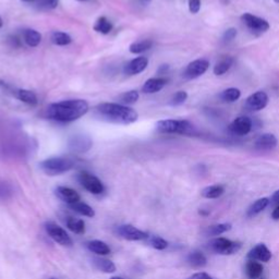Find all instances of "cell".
I'll return each mask as SVG.
<instances>
[{
  "instance_id": "6da1fadb",
  "label": "cell",
  "mask_w": 279,
  "mask_h": 279,
  "mask_svg": "<svg viewBox=\"0 0 279 279\" xmlns=\"http://www.w3.org/2000/svg\"><path fill=\"white\" fill-rule=\"evenodd\" d=\"M90 107L84 99H68L49 105L46 109L47 118L58 123H72L88 114Z\"/></svg>"
},
{
  "instance_id": "7a4b0ae2",
  "label": "cell",
  "mask_w": 279,
  "mask_h": 279,
  "mask_svg": "<svg viewBox=\"0 0 279 279\" xmlns=\"http://www.w3.org/2000/svg\"><path fill=\"white\" fill-rule=\"evenodd\" d=\"M95 115L100 120L115 124H131L139 118L136 111L128 106L117 103H101L95 107Z\"/></svg>"
},
{
  "instance_id": "3957f363",
  "label": "cell",
  "mask_w": 279,
  "mask_h": 279,
  "mask_svg": "<svg viewBox=\"0 0 279 279\" xmlns=\"http://www.w3.org/2000/svg\"><path fill=\"white\" fill-rule=\"evenodd\" d=\"M74 165L75 161L68 157H52L43 160L39 168L47 176H59L72 169Z\"/></svg>"
},
{
  "instance_id": "277c9868",
  "label": "cell",
  "mask_w": 279,
  "mask_h": 279,
  "mask_svg": "<svg viewBox=\"0 0 279 279\" xmlns=\"http://www.w3.org/2000/svg\"><path fill=\"white\" fill-rule=\"evenodd\" d=\"M156 130L160 132V133L190 134L193 131V125L187 120L167 119L158 121L156 124Z\"/></svg>"
},
{
  "instance_id": "5b68a950",
  "label": "cell",
  "mask_w": 279,
  "mask_h": 279,
  "mask_svg": "<svg viewBox=\"0 0 279 279\" xmlns=\"http://www.w3.org/2000/svg\"><path fill=\"white\" fill-rule=\"evenodd\" d=\"M210 248L217 254L232 255L240 250L241 243L231 241L229 239H226V238H216V239L211 241Z\"/></svg>"
},
{
  "instance_id": "8992f818",
  "label": "cell",
  "mask_w": 279,
  "mask_h": 279,
  "mask_svg": "<svg viewBox=\"0 0 279 279\" xmlns=\"http://www.w3.org/2000/svg\"><path fill=\"white\" fill-rule=\"evenodd\" d=\"M78 179L81 186H82L86 191H89L90 193L98 195L105 191L103 182H101L97 177L90 174L88 171H81L78 176Z\"/></svg>"
},
{
  "instance_id": "52a82bcc",
  "label": "cell",
  "mask_w": 279,
  "mask_h": 279,
  "mask_svg": "<svg viewBox=\"0 0 279 279\" xmlns=\"http://www.w3.org/2000/svg\"><path fill=\"white\" fill-rule=\"evenodd\" d=\"M45 230L52 239L62 247H72L73 241L62 227L55 224L53 221H48L45 224Z\"/></svg>"
},
{
  "instance_id": "ba28073f",
  "label": "cell",
  "mask_w": 279,
  "mask_h": 279,
  "mask_svg": "<svg viewBox=\"0 0 279 279\" xmlns=\"http://www.w3.org/2000/svg\"><path fill=\"white\" fill-rule=\"evenodd\" d=\"M116 232L119 237L128 241H143L148 240L150 235L148 232L139 229L130 224L120 225L116 228Z\"/></svg>"
},
{
  "instance_id": "9c48e42d",
  "label": "cell",
  "mask_w": 279,
  "mask_h": 279,
  "mask_svg": "<svg viewBox=\"0 0 279 279\" xmlns=\"http://www.w3.org/2000/svg\"><path fill=\"white\" fill-rule=\"evenodd\" d=\"M210 68V62L205 59H197L194 62H190L186 65V68L184 72V77L186 79L193 80L201 77Z\"/></svg>"
},
{
  "instance_id": "30bf717a",
  "label": "cell",
  "mask_w": 279,
  "mask_h": 279,
  "mask_svg": "<svg viewBox=\"0 0 279 279\" xmlns=\"http://www.w3.org/2000/svg\"><path fill=\"white\" fill-rule=\"evenodd\" d=\"M242 22L245 23L247 27L254 32L264 33L270 30V23H268L265 19H262L260 17L253 16L251 13H245L241 17Z\"/></svg>"
},
{
  "instance_id": "8fae6325",
  "label": "cell",
  "mask_w": 279,
  "mask_h": 279,
  "mask_svg": "<svg viewBox=\"0 0 279 279\" xmlns=\"http://www.w3.org/2000/svg\"><path fill=\"white\" fill-rule=\"evenodd\" d=\"M231 133L243 136L250 133L252 130V120L247 116H240L232 121L229 125Z\"/></svg>"
},
{
  "instance_id": "7c38bea8",
  "label": "cell",
  "mask_w": 279,
  "mask_h": 279,
  "mask_svg": "<svg viewBox=\"0 0 279 279\" xmlns=\"http://www.w3.org/2000/svg\"><path fill=\"white\" fill-rule=\"evenodd\" d=\"M268 104V96L265 92L258 91L254 94L248 96L246 101V107L248 110L252 111H258L264 109Z\"/></svg>"
},
{
  "instance_id": "4fadbf2b",
  "label": "cell",
  "mask_w": 279,
  "mask_h": 279,
  "mask_svg": "<svg viewBox=\"0 0 279 279\" xmlns=\"http://www.w3.org/2000/svg\"><path fill=\"white\" fill-rule=\"evenodd\" d=\"M277 138L272 133H263L254 141L255 149L258 151H272L277 146Z\"/></svg>"
},
{
  "instance_id": "5bb4252c",
  "label": "cell",
  "mask_w": 279,
  "mask_h": 279,
  "mask_svg": "<svg viewBox=\"0 0 279 279\" xmlns=\"http://www.w3.org/2000/svg\"><path fill=\"white\" fill-rule=\"evenodd\" d=\"M55 193L57 195L58 199L63 201L64 203H67L68 205L74 204V203L81 201V196L78 192L73 189H71L69 186H57Z\"/></svg>"
},
{
  "instance_id": "9a60e30c",
  "label": "cell",
  "mask_w": 279,
  "mask_h": 279,
  "mask_svg": "<svg viewBox=\"0 0 279 279\" xmlns=\"http://www.w3.org/2000/svg\"><path fill=\"white\" fill-rule=\"evenodd\" d=\"M248 260L267 263L272 258V253L270 250H268V248L265 245L260 243V245L255 246L254 248L248 251Z\"/></svg>"
},
{
  "instance_id": "2e32d148",
  "label": "cell",
  "mask_w": 279,
  "mask_h": 279,
  "mask_svg": "<svg viewBox=\"0 0 279 279\" xmlns=\"http://www.w3.org/2000/svg\"><path fill=\"white\" fill-rule=\"evenodd\" d=\"M149 59L146 57H138L132 59L124 65V73L129 75H136L148 68Z\"/></svg>"
},
{
  "instance_id": "e0dca14e",
  "label": "cell",
  "mask_w": 279,
  "mask_h": 279,
  "mask_svg": "<svg viewBox=\"0 0 279 279\" xmlns=\"http://www.w3.org/2000/svg\"><path fill=\"white\" fill-rule=\"evenodd\" d=\"M167 82H168V80L165 78H152L144 83L142 91L145 94H154L159 92L160 90H163Z\"/></svg>"
},
{
  "instance_id": "ac0fdd59",
  "label": "cell",
  "mask_w": 279,
  "mask_h": 279,
  "mask_svg": "<svg viewBox=\"0 0 279 279\" xmlns=\"http://www.w3.org/2000/svg\"><path fill=\"white\" fill-rule=\"evenodd\" d=\"M88 248L89 250L95 253L96 255H100V256H105V255H108L109 253L111 252L109 246L107 243H105L104 241H100V240H92L88 242Z\"/></svg>"
},
{
  "instance_id": "d6986e66",
  "label": "cell",
  "mask_w": 279,
  "mask_h": 279,
  "mask_svg": "<svg viewBox=\"0 0 279 279\" xmlns=\"http://www.w3.org/2000/svg\"><path fill=\"white\" fill-rule=\"evenodd\" d=\"M92 261L94 267L99 272H103L105 274H113L116 272V265L114 262L106 260L103 257H95Z\"/></svg>"
},
{
  "instance_id": "ffe728a7",
  "label": "cell",
  "mask_w": 279,
  "mask_h": 279,
  "mask_svg": "<svg viewBox=\"0 0 279 279\" xmlns=\"http://www.w3.org/2000/svg\"><path fill=\"white\" fill-rule=\"evenodd\" d=\"M186 262H187V264H189L191 267H193V268H202V267L206 266L207 258H206V256L204 254H203L202 252L193 251V252H191L189 255H187Z\"/></svg>"
},
{
  "instance_id": "44dd1931",
  "label": "cell",
  "mask_w": 279,
  "mask_h": 279,
  "mask_svg": "<svg viewBox=\"0 0 279 279\" xmlns=\"http://www.w3.org/2000/svg\"><path fill=\"white\" fill-rule=\"evenodd\" d=\"M14 96L19 99L21 100L22 103H25L28 105L31 106H35L37 104V96L34 92L30 90H16L14 91Z\"/></svg>"
},
{
  "instance_id": "7402d4cb",
  "label": "cell",
  "mask_w": 279,
  "mask_h": 279,
  "mask_svg": "<svg viewBox=\"0 0 279 279\" xmlns=\"http://www.w3.org/2000/svg\"><path fill=\"white\" fill-rule=\"evenodd\" d=\"M23 39L30 47H36L42 42V34L33 29L24 30Z\"/></svg>"
},
{
  "instance_id": "603a6c76",
  "label": "cell",
  "mask_w": 279,
  "mask_h": 279,
  "mask_svg": "<svg viewBox=\"0 0 279 279\" xmlns=\"http://www.w3.org/2000/svg\"><path fill=\"white\" fill-rule=\"evenodd\" d=\"M247 276L250 279H257L263 274V265L257 261L248 260L246 265Z\"/></svg>"
},
{
  "instance_id": "cb8c5ba5",
  "label": "cell",
  "mask_w": 279,
  "mask_h": 279,
  "mask_svg": "<svg viewBox=\"0 0 279 279\" xmlns=\"http://www.w3.org/2000/svg\"><path fill=\"white\" fill-rule=\"evenodd\" d=\"M67 227L69 230H71L73 233H77V235H83L86 230L84 220L81 219V218L72 217V216L69 217L67 219Z\"/></svg>"
},
{
  "instance_id": "d4e9b609",
  "label": "cell",
  "mask_w": 279,
  "mask_h": 279,
  "mask_svg": "<svg viewBox=\"0 0 279 279\" xmlns=\"http://www.w3.org/2000/svg\"><path fill=\"white\" fill-rule=\"evenodd\" d=\"M69 206H70L71 210L74 211L75 213H78V214H80V215H82V216L90 217V218H92V217L95 216V211L84 202L79 201L77 203H74V204H71Z\"/></svg>"
},
{
  "instance_id": "484cf974",
  "label": "cell",
  "mask_w": 279,
  "mask_h": 279,
  "mask_svg": "<svg viewBox=\"0 0 279 279\" xmlns=\"http://www.w3.org/2000/svg\"><path fill=\"white\" fill-rule=\"evenodd\" d=\"M225 192V187L220 185H214L206 186L205 189L202 190V196L205 199H218Z\"/></svg>"
},
{
  "instance_id": "4316f807",
  "label": "cell",
  "mask_w": 279,
  "mask_h": 279,
  "mask_svg": "<svg viewBox=\"0 0 279 279\" xmlns=\"http://www.w3.org/2000/svg\"><path fill=\"white\" fill-rule=\"evenodd\" d=\"M268 204H270V200H268L267 197H262V199H258L257 201L253 203L250 207H248L247 215L248 217L256 216L257 214H260L262 211L265 210Z\"/></svg>"
},
{
  "instance_id": "83f0119b",
  "label": "cell",
  "mask_w": 279,
  "mask_h": 279,
  "mask_svg": "<svg viewBox=\"0 0 279 279\" xmlns=\"http://www.w3.org/2000/svg\"><path fill=\"white\" fill-rule=\"evenodd\" d=\"M153 46V42H152L151 39H143V40H140V42H135L133 44L130 45L129 50L131 54H134V55H139L146 52V50H149Z\"/></svg>"
},
{
  "instance_id": "f1b7e54d",
  "label": "cell",
  "mask_w": 279,
  "mask_h": 279,
  "mask_svg": "<svg viewBox=\"0 0 279 279\" xmlns=\"http://www.w3.org/2000/svg\"><path fill=\"white\" fill-rule=\"evenodd\" d=\"M113 23H111L107 18L105 17H100L97 19V21L95 22L94 24V31H96L97 33L100 34H109L113 30Z\"/></svg>"
},
{
  "instance_id": "f546056e",
  "label": "cell",
  "mask_w": 279,
  "mask_h": 279,
  "mask_svg": "<svg viewBox=\"0 0 279 279\" xmlns=\"http://www.w3.org/2000/svg\"><path fill=\"white\" fill-rule=\"evenodd\" d=\"M233 63V59L231 57H225L220 59L215 65H214V74L215 75H222L225 74L226 72L229 71V69L231 68V65Z\"/></svg>"
},
{
  "instance_id": "4dcf8cb0",
  "label": "cell",
  "mask_w": 279,
  "mask_h": 279,
  "mask_svg": "<svg viewBox=\"0 0 279 279\" xmlns=\"http://www.w3.org/2000/svg\"><path fill=\"white\" fill-rule=\"evenodd\" d=\"M70 146L73 151H77V152H81V153H83V152H86L91 148V146H92V142H91L89 139H85V138H82V136H79V138H75L72 142H71Z\"/></svg>"
},
{
  "instance_id": "1f68e13d",
  "label": "cell",
  "mask_w": 279,
  "mask_h": 279,
  "mask_svg": "<svg viewBox=\"0 0 279 279\" xmlns=\"http://www.w3.org/2000/svg\"><path fill=\"white\" fill-rule=\"evenodd\" d=\"M241 96V92L239 89L236 88H229L225 91H222L220 94V98L221 100L226 101V103H233L240 98Z\"/></svg>"
},
{
  "instance_id": "d6a6232c",
  "label": "cell",
  "mask_w": 279,
  "mask_h": 279,
  "mask_svg": "<svg viewBox=\"0 0 279 279\" xmlns=\"http://www.w3.org/2000/svg\"><path fill=\"white\" fill-rule=\"evenodd\" d=\"M52 42L57 46H67L72 42V38L64 32H54L52 34Z\"/></svg>"
},
{
  "instance_id": "836d02e7",
  "label": "cell",
  "mask_w": 279,
  "mask_h": 279,
  "mask_svg": "<svg viewBox=\"0 0 279 279\" xmlns=\"http://www.w3.org/2000/svg\"><path fill=\"white\" fill-rule=\"evenodd\" d=\"M148 243L150 245V247H152L155 250H159V251H163L165 248H167L168 247V242H167L164 238H161L159 236H150L148 238Z\"/></svg>"
},
{
  "instance_id": "e575fe53",
  "label": "cell",
  "mask_w": 279,
  "mask_h": 279,
  "mask_svg": "<svg viewBox=\"0 0 279 279\" xmlns=\"http://www.w3.org/2000/svg\"><path fill=\"white\" fill-rule=\"evenodd\" d=\"M230 229H231L230 224L213 225L206 229V235L207 236H219V235H222V233L229 231Z\"/></svg>"
},
{
  "instance_id": "d590c367",
  "label": "cell",
  "mask_w": 279,
  "mask_h": 279,
  "mask_svg": "<svg viewBox=\"0 0 279 279\" xmlns=\"http://www.w3.org/2000/svg\"><path fill=\"white\" fill-rule=\"evenodd\" d=\"M140 97V95H139V92L138 91H129V92H125L124 94H121L119 96V99L121 101V104L123 105H132V104H134L138 101Z\"/></svg>"
},
{
  "instance_id": "8d00e7d4",
  "label": "cell",
  "mask_w": 279,
  "mask_h": 279,
  "mask_svg": "<svg viewBox=\"0 0 279 279\" xmlns=\"http://www.w3.org/2000/svg\"><path fill=\"white\" fill-rule=\"evenodd\" d=\"M59 0H36V7L40 10H53L58 6Z\"/></svg>"
},
{
  "instance_id": "74e56055",
  "label": "cell",
  "mask_w": 279,
  "mask_h": 279,
  "mask_svg": "<svg viewBox=\"0 0 279 279\" xmlns=\"http://www.w3.org/2000/svg\"><path fill=\"white\" fill-rule=\"evenodd\" d=\"M186 98H187L186 92H185V91H179V92H177L174 96H172L170 104L172 106H180L185 103Z\"/></svg>"
},
{
  "instance_id": "f35d334b",
  "label": "cell",
  "mask_w": 279,
  "mask_h": 279,
  "mask_svg": "<svg viewBox=\"0 0 279 279\" xmlns=\"http://www.w3.org/2000/svg\"><path fill=\"white\" fill-rule=\"evenodd\" d=\"M236 36H237V30L235 28H230L226 30L224 36H222V39H224L225 43H229L232 39H235Z\"/></svg>"
},
{
  "instance_id": "ab89813d",
  "label": "cell",
  "mask_w": 279,
  "mask_h": 279,
  "mask_svg": "<svg viewBox=\"0 0 279 279\" xmlns=\"http://www.w3.org/2000/svg\"><path fill=\"white\" fill-rule=\"evenodd\" d=\"M12 193L11 187L7 185H0V200H6Z\"/></svg>"
},
{
  "instance_id": "60d3db41",
  "label": "cell",
  "mask_w": 279,
  "mask_h": 279,
  "mask_svg": "<svg viewBox=\"0 0 279 279\" xmlns=\"http://www.w3.org/2000/svg\"><path fill=\"white\" fill-rule=\"evenodd\" d=\"M201 9V0H189V10L192 14H196Z\"/></svg>"
},
{
  "instance_id": "b9f144b4",
  "label": "cell",
  "mask_w": 279,
  "mask_h": 279,
  "mask_svg": "<svg viewBox=\"0 0 279 279\" xmlns=\"http://www.w3.org/2000/svg\"><path fill=\"white\" fill-rule=\"evenodd\" d=\"M189 279H214L212 276H210L209 274L206 273H196L193 274Z\"/></svg>"
},
{
  "instance_id": "7bdbcfd3",
  "label": "cell",
  "mask_w": 279,
  "mask_h": 279,
  "mask_svg": "<svg viewBox=\"0 0 279 279\" xmlns=\"http://www.w3.org/2000/svg\"><path fill=\"white\" fill-rule=\"evenodd\" d=\"M272 202H273V204H275L276 206L279 205V190L276 191L275 193L273 194V196H272Z\"/></svg>"
},
{
  "instance_id": "ee69618b",
  "label": "cell",
  "mask_w": 279,
  "mask_h": 279,
  "mask_svg": "<svg viewBox=\"0 0 279 279\" xmlns=\"http://www.w3.org/2000/svg\"><path fill=\"white\" fill-rule=\"evenodd\" d=\"M272 217H273V219L279 220V205H277L275 209H274V211L272 213Z\"/></svg>"
},
{
  "instance_id": "f6af8a7d",
  "label": "cell",
  "mask_w": 279,
  "mask_h": 279,
  "mask_svg": "<svg viewBox=\"0 0 279 279\" xmlns=\"http://www.w3.org/2000/svg\"><path fill=\"white\" fill-rule=\"evenodd\" d=\"M23 2H28V3H35L36 2V0H21Z\"/></svg>"
},
{
  "instance_id": "bcb514c9",
  "label": "cell",
  "mask_w": 279,
  "mask_h": 279,
  "mask_svg": "<svg viewBox=\"0 0 279 279\" xmlns=\"http://www.w3.org/2000/svg\"><path fill=\"white\" fill-rule=\"evenodd\" d=\"M142 4H148L151 2V0H139Z\"/></svg>"
},
{
  "instance_id": "7dc6e473",
  "label": "cell",
  "mask_w": 279,
  "mask_h": 279,
  "mask_svg": "<svg viewBox=\"0 0 279 279\" xmlns=\"http://www.w3.org/2000/svg\"><path fill=\"white\" fill-rule=\"evenodd\" d=\"M110 279H125L124 277H120V276H113Z\"/></svg>"
},
{
  "instance_id": "c3c4849f",
  "label": "cell",
  "mask_w": 279,
  "mask_h": 279,
  "mask_svg": "<svg viewBox=\"0 0 279 279\" xmlns=\"http://www.w3.org/2000/svg\"><path fill=\"white\" fill-rule=\"evenodd\" d=\"M2 25H3V21H2V18L0 17V28H2Z\"/></svg>"
},
{
  "instance_id": "681fc988",
  "label": "cell",
  "mask_w": 279,
  "mask_h": 279,
  "mask_svg": "<svg viewBox=\"0 0 279 279\" xmlns=\"http://www.w3.org/2000/svg\"><path fill=\"white\" fill-rule=\"evenodd\" d=\"M274 1H275L276 3H279V0H274Z\"/></svg>"
},
{
  "instance_id": "f907efd6",
  "label": "cell",
  "mask_w": 279,
  "mask_h": 279,
  "mask_svg": "<svg viewBox=\"0 0 279 279\" xmlns=\"http://www.w3.org/2000/svg\"><path fill=\"white\" fill-rule=\"evenodd\" d=\"M78 1H88V0H78Z\"/></svg>"
},
{
  "instance_id": "816d5d0a",
  "label": "cell",
  "mask_w": 279,
  "mask_h": 279,
  "mask_svg": "<svg viewBox=\"0 0 279 279\" xmlns=\"http://www.w3.org/2000/svg\"><path fill=\"white\" fill-rule=\"evenodd\" d=\"M48 279H58V278H55V277H50V278H48Z\"/></svg>"
}]
</instances>
